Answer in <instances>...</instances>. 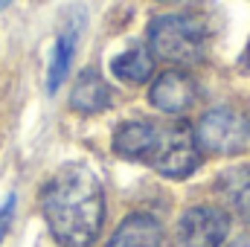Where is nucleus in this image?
I'll use <instances>...</instances> for the list:
<instances>
[{
    "label": "nucleus",
    "instance_id": "f257e3e1",
    "mask_svg": "<svg viewBox=\"0 0 250 247\" xmlns=\"http://www.w3.org/2000/svg\"><path fill=\"white\" fill-rule=\"evenodd\" d=\"M41 212L62 247H90L105 224V192L93 169L62 166L41 189Z\"/></svg>",
    "mask_w": 250,
    "mask_h": 247
},
{
    "label": "nucleus",
    "instance_id": "f03ea898",
    "mask_svg": "<svg viewBox=\"0 0 250 247\" xmlns=\"http://www.w3.org/2000/svg\"><path fill=\"white\" fill-rule=\"evenodd\" d=\"M151 56L169 64H198L207 53V29L195 15H160L148 26Z\"/></svg>",
    "mask_w": 250,
    "mask_h": 247
},
{
    "label": "nucleus",
    "instance_id": "7ed1b4c3",
    "mask_svg": "<svg viewBox=\"0 0 250 247\" xmlns=\"http://www.w3.org/2000/svg\"><path fill=\"white\" fill-rule=\"evenodd\" d=\"M204 160V151L198 145L195 128L187 123H172V125H157L154 145L146 157V166H151L157 175L169 181H184L189 178Z\"/></svg>",
    "mask_w": 250,
    "mask_h": 247
},
{
    "label": "nucleus",
    "instance_id": "20e7f679",
    "mask_svg": "<svg viewBox=\"0 0 250 247\" xmlns=\"http://www.w3.org/2000/svg\"><path fill=\"white\" fill-rule=\"evenodd\" d=\"M195 137H198L201 151L230 157V154H239L248 148L250 120L236 108H212L195 125Z\"/></svg>",
    "mask_w": 250,
    "mask_h": 247
},
{
    "label": "nucleus",
    "instance_id": "39448f33",
    "mask_svg": "<svg viewBox=\"0 0 250 247\" xmlns=\"http://www.w3.org/2000/svg\"><path fill=\"white\" fill-rule=\"evenodd\" d=\"M230 236V215L218 206H189L178 218V247H221Z\"/></svg>",
    "mask_w": 250,
    "mask_h": 247
},
{
    "label": "nucleus",
    "instance_id": "423d86ee",
    "mask_svg": "<svg viewBox=\"0 0 250 247\" xmlns=\"http://www.w3.org/2000/svg\"><path fill=\"white\" fill-rule=\"evenodd\" d=\"M148 99L163 114H187L198 99V84L184 70H166L154 79Z\"/></svg>",
    "mask_w": 250,
    "mask_h": 247
},
{
    "label": "nucleus",
    "instance_id": "0eeeda50",
    "mask_svg": "<svg viewBox=\"0 0 250 247\" xmlns=\"http://www.w3.org/2000/svg\"><path fill=\"white\" fill-rule=\"evenodd\" d=\"M163 227L154 215L148 212H131L125 221L114 230L105 247H160Z\"/></svg>",
    "mask_w": 250,
    "mask_h": 247
},
{
    "label": "nucleus",
    "instance_id": "6e6552de",
    "mask_svg": "<svg viewBox=\"0 0 250 247\" xmlns=\"http://www.w3.org/2000/svg\"><path fill=\"white\" fill-rule=\"evenodd\" d=\"M154 134H157V125L146 123V120H128L114 131V151L123 160L146 163V157L154 145Z\"/></svg>",
    "mask_w": 250,
    "mask_h": 247
},
{
    "label": "nucleus",
    "instance_id": "1a4fd4ad",
    "mask_svg": "<svg viewBox=\"0 0 250 247\" xmlns=\"http://www.w3.org/2000/svg\"><path fill=\"white\" fill-rule=\"evenodd\" d=\"M111 105V87L96 70H82L73 90H70V108L79 114H99Z\"/></svg>",
    "mask_w": 250,
    "mask_h": 247
},
{
    "label": "nucleus",
    "instance_id": "9d476101",
    "mask_svg": "<svg viewBox=\"0 0 250 247\" xmlns=\"http://www.w3.org/2000/svg\"><path fill=\"white\" fill-rule=\"evenodd\" d=\"M76 44H79V23H67L59 32L53 56H50V70H47V90L50 93H56L62 87V82L67 79L73 56H76Z\"/></svg>",
    "mask_w": 250,
    "mask_h": 247
},
{
    "label": "nucleus",
    "instance_id": "9b49d317",
    "mask_svg": "<svg viewBox=\"0 0 250 247\" xmlns=\"http://www.w3.org/2000/svg\"><path fill=\"white\" fill-rule=\"evenodd\" d=\"M111 73L125 84H143L154 73V56L143 47H128L117 59H111Z\"/></svg>",
    "mask_w": 250,
    "mask_h": 247
},
{
    "label": "nucleus",
    "instance_id": "f8f14e48",
    "mask_svg": "<svg viewBox=\"0 0 250 247\" xmlns=\"http://www.w3.org/2000/svg\"><path fill=\"white\" fill-rule=\"evenodd\" d=\"M218 186L227 195L233 212L242 221H250V169L248 166H239V169H230L227 175H221Z\"/></svg>",
    "mask_w": 250,
    "mask_h": 247
},
{
    "label": "nucleus",
    "instance_id": "ddd939ff",
    "mask_svg": "<svg viewBox=\"0 0 250 247\" xmlns=\"http://www.w3.org/2000/svg\"><path fill=\"white\" fill-rule=\"evenodd\" d=\"M12 209H15V198H9V201L0 206V242H3V236L9 233V224H12Z\"/></svg>",
    "mask_w": 250,
    "mask_h": 247
},
{
    "label": "nucleus",
    "instance_id": "4468645a",
    "mask_svg": "<svg viewBox=\"0 0 250 247\" xmlns=\"http://www.w3.org/2000/svg\"><path fill=\"white\" fill-rule=\"evenodd\" d=\"M227 247H250V236H242V239H236V242H230Z\"/></svg>",
    "mask_w": 250,
    "mask_h": 247
},
{
    "label": "nucleus",
    "instance_id": "2eb2a0df",
    "mask_svg": "<svg viewBox=\"0 0 250 247\" xmlns=\"http://www.w3.org/2000/svg\"><path fill=\"white\" fill-rule=\"evenodd\" d=\"M157 3H195V0H157Z\"/></svg>",
    "mask_w": 250,
    "mask_h": 247
},
{
    "label": "nucleus",
    "instance_id": "dca6fc26",
    "mask_svg": "<svg viewBox=\"0 0 250 247\" xmlns=\"http://www.w3.org/2000/svg\"><path fill=\"white\" fill-rule=\"evenodd\" d=\"M9 3H12V0H0V9H3V6H9Z\"/></svg>",
    "mask_w": 250,
    "mask_h": 247
},
{
    "label": "nucleus",
    "instance_id": "f3484780",
    "mask_svg": "<svg viewBox=\"0 0 250 247\" xmlns=\"http://www.w3.org/2000/svg\"><path fill=\"white\" fill-rule=\"evenodd\" d=\"M248 67H250V50H248Z\"/></svg>",
    "mask_w": 250,
    "mask_h": 247
}]
</instances>
